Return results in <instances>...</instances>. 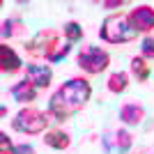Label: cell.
<instances>
[{
    "label": "cell",
    "mask_w": 154,
    "mask_h": 154,
    "mask_svg": "<svg viewBox=\"0 0 154 154\" xmlns=\"http://www.w3.org/2000/svg\"><path fill=\"white\" fill-rule=\"evenodd\" d=\"M92 97V83L88 78H69L67 83L60 85L58 92H53L48 99V115L53 122H69L71 115H76Z\"/></svg>",
    "instance_id": "1"
},
{
    "label": "cell",
    "mask_w": 154,
    "mask_h": 154,
    "mask_svg": "<svg viewBox=\"0 0 154 154\" xmlns=\"http://www.w3.org/2000/svg\"><path fill=\"white\" fill-rule=\"evenodd\" d=\"M26 53L32 55V58H44L46 62L58 64L71 53V44L62 42V35L58 30L44 28V30H39L35 37H30L26 42Z\"/></svg>",
    "instance_id": "2"
},
{
    "label": "cell",
    "mask_w": 154,
    "mask_h": 154,
    "mask_svg": "<svg viewBox=\"0 0 154 154\" xmlns=\"http://www.w3.org/2000/svg\"><path fill=\"white\" fill-rule=\"evenodd\" d=\"M99 37L108 44H127L138 37V32L129 21V12H117L103 19L101 28H99Z\"/></svg>",
    "instance_id": "3"
},
{
    "label": "cell",
    "mask_w": 154,
    "mask_h": 154,
    "mask_svg": "<svg viewBox=\"0 0 154 154\" xmlns=\"http://www.w3.org/2000/svg\"><path fill=\"white\" fill-rule=\"evenodd\" d=\"M48 124H51V115L44 113V110H39V108H35V106H23V108L14 115V120H12V129L14 131L28 134V136L48 131Z\"/></svg>",
    "instance_id": "4"
},
{
    "label": "cell",
    "mask_w": 154,
    "mask_h": 154,
    "mask_svg": "<svg viewBox=\"0 0 154 154\" xmlns=\"http://www.w3.org/2000/svg\"><path fill=\"white\" fill-rule=\"evenodd\" d=\"M76 64H78V69H83L85 74L97 76V74L108 69L110 55H108V51H103L99 46H88V48H83L76 55Z\"/></svg>",
    "instance_id": "5"
},
{
    "label": "cell",
    "mask_w": 154,
    "mask_h": 154,
    "mask_svg": "<svg viewBox=\"0 0 154 154\" xmlns=\"http://www.w3.org/2000/svg\"><path fill=\"white\" fill-rule=\"evenodd\" d=\"M129 21L131 26L136 28V32H143V35H149L154 30V7L149 5H138L129 12Z\"/></svg>",
    "instance_id": "6"
},
{
    "label": "cell",
    "mask_w": 154,
    "mask_h": 154,
    "mask_svg": "<svg viewBox=\"0 0 154 154\" xmlns=\"http://www.w3.org/2000/svg\"><path fill=\"white\" fill-rule=\"evenodd\" d=\"M26 78L37 88V90H46V88L51 85V81H53V69H51V64L30 62L26 67Z\"/></svg>",
    "instance_id": "7"
},
{
    "label": "cell",
    "mask_w": 154,
    "mask_h": 154,
    "mask_svg": "<svg viewBox=\"0 0 154 154\" xmlns=\"http://www.w3.org/2000/svg\"><path fill=\"white\" fill-rule=\"evenodd\" d=\"M131 143H134L131 134H129L127 129H120V131H115L113 136H106V138H103V149L110 152V154H127L129 147H131Z\"/></svg>",
    "instance_id": "8"
},
{
    "label": "cell",
    "mask_w": 154,
    "mask_h": 154,
    "mask_svg": "<svg viewBox=\"0 0 154 154\" xmlns=\"http://www.w3.org/2000/svg\"><path fill=\"white\" fill-rule=\"evenodd\" d=\"M145 120V108L138 101H124L120 108V122H124L127 127H138Z\"/></svg>",
    "instance_id": "9"
},
{
    "label": "cell",
    "mask_w": 154,
    "mask_h": 154,
    "mask_svg": "<svg viewBox=\"0 0 154 154\" xmlns=\"http://www.w3.org/2000/svg\"><path fill=\"white\" fill-rule=\"evenodd\" d=\"M21 67H23V62L16 55V51L7 44H0V71L2 74H16Z\"/></svg>",
    "instance_id": "10"
},
{
    "label": "cell",
    "mask_w": 154,
    "mask_h": 154,
    "mask_svg": "<svg viewBox=\"0 0 154 154\" xmlns=\"http://www.w3.org/2000/svg\"><path fill=\"white\" fill-rule=\"evenodd\" d=\"M9 94L14 97V101H19V103H30L37 99V88L28 81V78H23V81H19V83H14L12 88H9Z\"/></svg>",
    "instance_id": "11"
},
{
    "label": "cell",
    "mask_w": 154,
    "mask_h": 154,
    "mask_svg": "<svg viewBox=\"0 0 154 154\" xmlns=\"http://www.w3.org/2000/svg\"><path fill=\"white\" fill-rule=\"evenodd\" d=\"M129 71H131V76H134L138 83H147L149 76H152V67L147 64V60L143 58V55H134V58H131Z\"/></svg>",
    "instance_id": "12"
},
{
    "label": "cell",
    "mask_w": 154,
    "mask_h": 154,
    "mask_svg": "<svg viewBox=\"0 0 154 154\" xmlns=\"http://www.w3.org/2000/svg\"><path fill=\"white\" fill-rule=\"evenodd\" d=\"M44 143L53 149H67L71 145V136L62 129H48L44 134Z\"/></svg>",
    "instance_id": "13"
},
{
    "label": "cell",
    "mask_w": 154,
    "mask_h": 154,
    "mask_svg": "<svg viewBox=\"0 0 154 154\" xmlns=\"http://www.w3.org/2000/svg\"><path fill=\"white\" fill-rule=\"evenodd\" d=\"M26 32V23L21 19H5L2 21V39H14V37H23Z\"/></svg>",
    "instance_id": "14"
},
{
    "label": "cell",
    "mask_w": 154,
    "mask_h": 154,
    "mask_svg": "<svg viewBox=\"0 0 154 154\" xmlns=\"http://www.w3.org/2000/svg\"><path fill=\"white\" fill-rule=\"evenodd\" d=\"M127 88H129V74L127 71H115V74L108 76V90L113 94H122V92H127Z\"/></svg>",
    "instance_id": "15"
},
{
    "label": "cell",
    "mask_w": 154,
    "mask_h": 154,
    "mask_svg": "<svg viewBox=\"0 0 154 154\" xmlns=\"http://www.w3.org/2000/svg\"><path fill=\"white\" fill-rule=\"evenodd\" d=\"M62 35H64V39H67L69 44H74L78 39H83V26L76 23V21H69V23L62 26Z\"/></svg>",
    "instance_id": "16"
},
{
    "label": "cell",
    "mask_w": 154,
    "mask_h": 154,
    "mask_svg": "<svg viewBox=\"0 0 154 154\" xmlns=\"http://www.w3.org/2000/svg\"><path fill=\"white\" fill-rule=\"evenodd\" d=\"M140 55L145 60H154V35H145L140 42Z\"/></svg>",
    "instance_id": "17"
},
{
    "label": "cell",
    "mask_w": 154,
    "mask_h": 154,
    "mask_svg": "<svg viewBox=\"0 0 154 154\" xmlns=\"http://www.w3.org/2000/svg\"><path fill=\"white\" fill-rule=\"evenodd\" d=\"M0 154H14V145L5 131H0Z\"/></svg>",
    "instance_id": "18"
},
{
    "label": "cell",
    "mask_w": 154,
    "mask_h": 154,
    "mask_svg": "<svg viewBox=\"0 0 154 154\" xmlns=\"http://www.w3.org/2000/svg\"><path fill=\"white\" fill-rule=\"evenodd\" d=\"M14 154H35V147L28 143H21V145H14Z\"/></svg>",
    "instance_id": "19"
},
{
    "label": "cell",
    "mask_w": 154,
    "mask_h": 154,
    "mask_svg": "<svg viewBox=\"0 0 154 154\" xmlns=\"http://www.w3.org/2000/svg\"><path fill=\"white\" fill-rule=\"evenodd\" d=\"M101 7H106V9H117V7H124L122 0H103Z\"/></svg>",
    "instance_id": "20"
}]
</instances>
